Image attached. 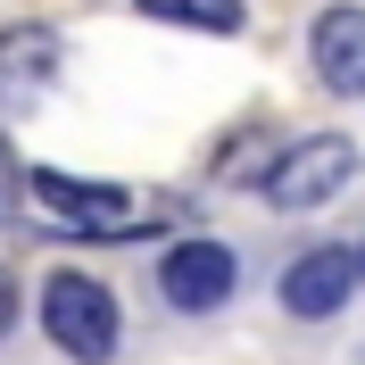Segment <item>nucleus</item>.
I'll return each mask as SVG.
<instances>
[{
	"label": "nucleus",
	"instance_id": "f257e3e1",
	"mask_svg": "<svg viewBox=\"0 0 365 365\" xmlns=\"http://www.w3.org/2000/svg\"><path fill=\"white\" fill-rule=\"evenodd\" d=\"M42 341L58 349V357H75V365H108L116 349H125V307H116V291L100 274H83V266H58L42 282Z\"/></svg>",
	"mask_w": 365,
	"mask_h": 365
},
{
	"label": "nucleus",
	"instance_id": "f03ea898",
	"mask_svg": "<svg viewBox=\"0 0 365 365\" xmlns=\"http://www.w3.org/2000/svg\"><path fill=\"white\" fill-rule=\"evenodd\" d=\"M25 191H34V207H42V225L67 232V241H125V232H150V216H133V191H116V182H83V175H58V166H34Z\"/></svg>",
	"mask_w": 365,
	"mask_h": 365
},
{
	"label": "nucleus",
	"instance_id": "7ed1b4c3",
	"mask_svg": "<svg viewBox=\"0 0 365 365\" xmlns=\"http://www.w3.org/2000/svg\"><path fill=\"white\" fill-rule=\"evenodd\" d=\"M232 291H241V257H232L225 241H207V232L166 241V257H158V299L175 307V316H216V307H232Z\"/></svg>",
	"mask_w": 365,
	"mask_h": 365
},
{
	"label": "nucleus",
	"instance_id": "20e7f679",
	"mask_svg": "<svg viewBox=\"0 0 365 365\" xmlns=\"http://www.w3.org/2000/svg\"><path fill=\"white\" fill-rule=\"evenodd\" d=\"M349 175H357V141L349 133H316V141H291V150L266 166L257 191H266L274 207H316V200H332Z\"/></svg>",
	"mask_w": 365,
	"mask_h": 365
},
{
	"label": "nucleus",
	"instance_id": "39448f33",
	"mask_svg": "<svg viewBox=\"0 0 365 365\" xmlns=\"http://www.w3.org/2000/svg\"><path fill=\"white\" fill-rule=\"evenodd\" d=\"M349 291H357V250H332V241H316V250H299L291 266H282V307H291L299 324L341 316Z\"/></svg>",
	"mask_w": 365,
	"mask_h": 365
},
{
	"label": "nucleus",
	"instance_id": "423d86ee",
	"mask_svg": "<svg viewBox=\"0 0 365 365\" xmlns=\"http://www.w3.org/2000/svg\"><path fill=\"white\" fill-rule=\"evenodd\" d=\"M50 83H58V34L50 25H9L0 34V116L42 108Z\"/></svg>",
	"mask_w": 365,
	"mask_h": 365
},
{
	"label": "nucleus",
	"instance_id": "0eeeda50",
	"mask_svg": "<svg viewBox=\"0 0 365 365\" xmlns=\"http://www.w3.org/2000/svg\"><path fill=\"white\" fill-rule=\"evenodd\" d=\"M307 58H316V83H324V91L365 100V9H357V0H341V9H324V17H316Z\"/></svg>",
	"mask_w": 365,
	"mask_h": 365
},
{
	"label": "nucleus",
	"instance_id": "6e6552de",
	"mask_svg": "<svg viewBox=\"0 0 365 365\" xmlns=\"http://www.w3.org/2000/svg\"><path fill=\"white\" fill-rule=\"evenodd\" d=\"M150 25H182V34H241L250 9L241 0H133Z\"/></svg>",
	"mask_w": 365,
	"mask_h": 365
},
{
	"label": "nucleus",
	"instance_id": "1a4fd4ad",
	"mask_svg": "<svg viewBox=\"0 0 365 365\" xmlns=\"http://www.w3.org/2000/svg\"><path fill=\"white\" fill-rule=\"evenodd\" d=\"M9 324H17V274H0V341H9Z\"/></svg>",
	"mask_w": 365,
	"mask_h": 365
},
{
	"label": "nucleus",
	"instance_id": "9d476101",
	"mask_svg": "<svg viewBox=\"0 0 365 365\" xmlns=\"http://www.w3.org/2000/svg\"><path fill=\"white\" fill-rule=\"evenodd\" d=\"M357 291H365V241H357Z\"/></svg>",
	"mask_w": 365,
	"mask_h": 365
}]
</instances>
